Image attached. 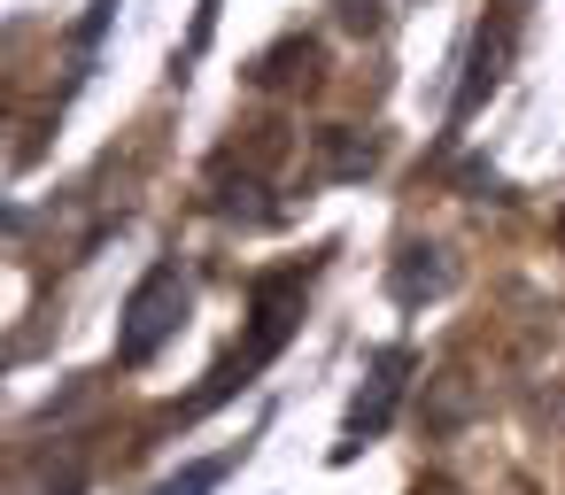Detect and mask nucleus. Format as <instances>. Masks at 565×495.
I'll list each match as a JSON object with an SVG mask.
<instances>
[{
  "instance_id": "obj_3",
  "label": "nucleus",
  "mask_w": 565,
  "mask_h": 495,
  "mask_svg": "<svg viewBox=\"0 0 565 495\" xmlns=\"http://www.w3.org/2000/svg\"><path fill=\"white\" fill-rule=\"evenodd\" d=\"M511 40H519V0H503L495 24H480L472 63H465V86H457V101H449V125H465V117H472V109L503 86V71H511Z\"/></svg>"
},
{
  "instance_id": "obj_5",
  "label": "nucleus",
  "mask_w": 565,
  "mask_h": 495,
  "mask_svg": "<svg viewBox=\"0 0 565 495\" xmlns=\"http://www.w3.org/2000/svg\"><path fill=\"white\" fill-rule=\"evenodd\" d=\"M449 287H457L449 248L441 240H403V256H395V302H434Z\"/></svg>"
},
{
  "instance_id": "obj_7",
  "label": "nucleus",
  "mask_w": 565,
  "mask_h": 495,
  "mask_svg": "<svg viewBox=\"0 0 565 495\" xmlns=\"http://www.w3.org/2000/svg\"><path fill=\"white\" fill-rule=\"evenodd\" d=\"M380 155H372V140L364 132H349V125H326L318 132V179H364Z\"/></svg>"
},
{
  "instance_id": "obj_9",
  "label": "nucleus",
  "mask_w": 565,
  "mask_h": 495,
  "mask_svg": "<svg viewBox=\"0 0 565 495\" xmlns=\"http://www.w3.org/2000/svg\"><path fill=\"white\" fill-rule=\"evenodd\" d=\"M333 9H341V32H356V40H372V32L387 24L380 0H333Z\"/></svg>"
},
{
  "instance_id": "obj_8",
  "label": "nucleus",
  "mask_w": 565,
  "mask_h": 495,
  "mask_svg": "<svg viewBox=\"0 0 565 495\" xmlns=\"http://www.w3.org/2000/svg\"><path fill=\"white\" fill-rule=\"evenodd\" d=\"M225 480V456H210V464H186L179 480H163V495H210Z\"/></svg>"
},
{
  "instance_id": "obj_6",
  "label": "nucleus",
  "mask_w": 565,
  "mask_h": 495,
  "mask_svg": "<svg viewBox=\"0 0 565 495\" xmlns=\"http://www.w3.org/2000/svg\"><path fill=\"white\" fill-rule=\"evenodd\" d=\"M248 78H256V86H271V94L310 86V78H318V47H310V40H287V47L256 55V63H248Z\"/></svg>"
},
{
  "instance_id": "obj_2",
  "label": "nucleus",
  "mask_w": 565,
  "mask_h": 495,
  "mask_svg": "<svg viewBox=\"0 0 565 495\" xmlns=\"http://www.w3.org/2000/svg\"><path fill=\"white\" fill-rule=\"evenodd\" d=\"M179 318H186V279H179L171 263H156V271L132 287V302H125L117 356H125V364H156V348L179 333Z\"/></svg>"
},
{
  "instance_id": "obj_1",
  "label": "nucleus",
  "mask_w": 565,
  "mask_h": 495,
  "mask_svg": "<svg viewBox=\"0 0 565 495\" xmlns=\"http://www.w3.org/2000/svg\"><path fill=\"white\" fill-rule=\"evenodd\" d=\"M295 325H302V271H264V279H256V302H248V341L210 372V387H202L186 410H210V402H225L233 387H248V379L287 348Z\"/></svg>"
},
{
  "instance_id": "obj_4",
  "label": "nucleus",
  "mask_w": 565,
  "mask_h": 495,
  "mask_svg": "<svg viewBox=\"0 0 565 495\" xmlns=\"http://www.w3.org/2000/svg\"><path fill=\"white\" fill-rule=\"evenodd\" d=\"M403 372H411V356H403V348H387V356L372 364V379H364V387H356V402H349L341 456H356L364 441H380V433H387V418H395V395H403Z\"/></svg>"
},
{
  "instance_id": "obj_10",
  "label": "nucleus",
  "mask_w": 565,
  "mask_h": 495,
  "mask_svg": "<svg viewBox=\"0 0 565 495\" xmlns=\"http://www.w3.org/2000/svg\"><path fill=\"white\" fill-rule=\"evenodd\" d=\"M109 24H117V0H94V17L78 24V47H94V40H102Z\"/></svg>"
}]
</instances>
